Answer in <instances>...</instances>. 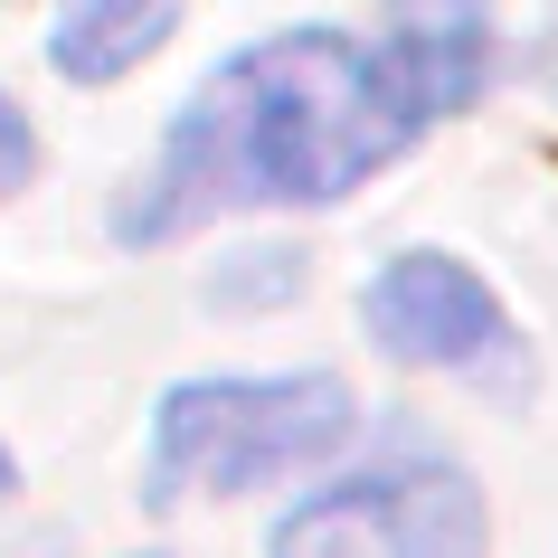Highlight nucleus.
Listing matches in <instances>:
<instances>
[{
    "mask_svg": "<svg viewBox=\"0 0 558 558\" xmlns=\"http://www.w3.org/2000/svg\"><path fill=\"white\" fill-rule=\"evenodd\" d=\"M360 408L331 369H284V379H180L151 416L143 454V501L180 511L199 493H265L294 473L331 464L351 445Z\"/></svg>",
    "mask_w": 558,
    "mask_h": 558,
    "instance_id": "obj_2",
    "label": "nucleus"
},
{
    "mask_svg": "<svg viewBox=\"0 0 558 558\" xmlns=\"http://www.w3.org/2000/svg\"><path fill=\"white\" fill-rule=\"evenodd\" d=\"M265 549L275 558H483L493 549V511H483L464 464L388 454L369 473H341L323 493H303Z\"/></svg>",
    "mask_w": 558,
    "mask_h": 558,
    "instance_id": "obj_3",
    "label": "nucleus"
},
{
    "mask_svg": "<svg viewBox=\"0 0 558 558\" xmlns=\"http://www.w3.org/2000/svg\"><path fill=\"white\" fill-rule=\"evenodd\" d=\"M20 493V464H10V445H0V501Z\"/></svg>",
    "mask_w": 558,
    "mask_h": 558,
    "instance_id": "obj_8",
    "label": "nucleus"
},
{
    "mask_svg": "<svg viewBox=\"0 0 558 558\" xmlns=\"http://www.w3.org/2000/svg\"><path fill=\"white\" fill-rule=\"evenodd\" d=\"M180 29V0H58L48 29V66L66 86H114Z\"/></svg>",
    "mask_w": 558,
    "mask_h": 558,
    "instance_id": "obj_6",
    "label": "nucleus"
},
{
    "mask_svg": "<svg viewBox=\"0 0 558 558\" xmlns=\"http://www.w3.org/2000/svg\"><path fill=\"white\" fill-rule=\"evenodd\" d=\"M408 143L416 114L398 105L379 48H360L351 29L256 38L180 105L161 161L114 208V236L171 246L218 208H331Z\"/></svg>",
    "mask_w": 558,
    "mask_h": 558,
    "instance_id": "obj_1",
    "label": "nucleus"
},
{
    "mask_svg": "<svg viewBox=\"0 0 558 558\" xmlns=\"http://www.w3.org/2000/svg\"><path fill=\"white\" fill-rule=\"evenodd\" d=\"M379 66L416 123L464 114L473 95L493 86V20H483V0H388Z\"/></svg>",
    "mask_w": 558,
    "mask_h": 558,
    "instance_id": "obj_5",
    "label": "nucleus"
},
{
    "mask_svg": "<svg viewBox=\"0 0 558 558\" xmlns=\"http://www.w3.org/2000/svg\"><path fill=\"white\" fill-rule=\"evenodd\" d=\"M29 171H38V133H29V114L0 95V199H10V190H29Z\"/></svg>",
    "mask_w": 558,
    "mask_h": 558,
    "instance_id": "obj_7",
    "label": "nucleus"
},
{
    "mask_svg": "<svg viewBox=\"0 0 558 558\" xmlns=\"http://www.w3.org/2000/svg\"><path fill=\"white\" fill-rule=\"evenodd\" d=\"M360 323L379 341L388 360H408V369H464V379H493L521 360V331L501 313V294L473 275L464 256H388L369 275V294H360Z\"/></svg>",
    "mask_w": 558,
    "mask_h": 558,
    "instance_id": "obj_4",
    "label": "nucleus"
}]
</instances>
